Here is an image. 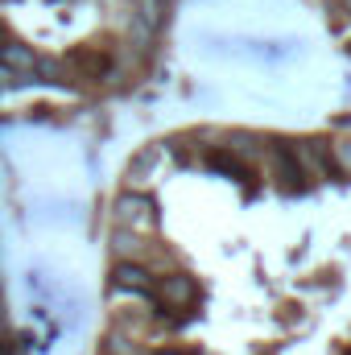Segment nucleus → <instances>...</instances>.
<instances>
[{"label":"nucleus","instance_id":"0eeeda50","mask_svg":"<svg viewBox=\"0 0 351 355\" xmlns=\"http://www.w3.org/2000/svg\"><path fill=\"white\" fill-rule=\"evenodd\" d=\"M331 157H335L339 178H351V141H331Z\"/></svg>","mask_w":351,"mask_h":355},{"label":"nucleus","instance_id":"7ed1b4c3","mask_svg":"<svg viewBox=\"0 0 351 355\" xmlns=\"http://www.w3.org/2000/svg\"><path fill=\"white\" fill-rule=\"evenodd\" d=\"M268 162H273V174H277V186L281 190H298L302 186V166H298V153H293V145H285V141H273L268 145Z\"/></svg>","mask_w":351,"mask_h":355},{"label":"nucleus","instance_id":"20e7f679","mask_svg":"<svg viewBox=\"0 0 351 355\" xmlns=\"http://www.w3.org/2000/svg\"><path fill=\"white\" fill-rule=\"evenodd\" d=\"M112 281H116V289H128V293H149L153 289V272L141 261H116Z\"/></svg>","mask_w":351,"mask_h":355},{"label":"nucleus","instance_id":"423d86ee","mask_svg":"<svg viewBox=\"0 0 351 355\" xmlns=\"http://www.w3.org/2000/svg\"><path fill=\"white\" fill-rule=\"evenodd\" d=\"M112 248L120 252V261H137L149 244H141V232H128V227H120L116 236H112Z\"/></svg>","mask_w":351,"mask_h":355},{"label":"nucleus","instance_id":"6e6552de","mask_svg":"<svg viewBox=\"0 0 351 355\" xmlns=\"http://www.w3.org/2000/svg\"><path fill=\"white\" fill-rule=\"evenodd\" d=\"M157 355H190V352H157Z\"/></svg>","mask_w":351,"mask_h":355},{"label":"nucleus","instance_id":"f257e3e1","mask_svg":"<svg viewBox=\"0 0 351 355\" xmlns=\"http://www.w3.org/2000/svg\"><path fill=\"white\" fill-rule=\"evenodd\" d=\"M116 223L128 232H153L157 223V207L149 194H120L116 198Z\"/></svg>","mask_w":351,"mask_h":355},{"label":"nucleus","instance_id":"f03ea898","mask_svg":"<svg viewBox=\"0 0 351 355\" xmlns=\"http://www.w3.org/2000/svg\"><path fill=\"white\" fill-rule=\"evenodd\" d=\"M153 293H157V302L170 306V310H186V306L198 302V285H194V277H186V272H166V277H157V281H153Z\"/></svg>","mask_w":351,"mask_h":355},{"label":"nucleus","instance_id":"39448f33","mask_svg":"<svg viewBox=\"0 0 351 355\" xmlns=\"http://www.w3.org/2000/svg\"><path fill=\"white\" fill-rule=\"evenodd\" d=\"M0 62H4L8 71H21V75H33V71H37V54H33L29 46H17V42L0 46Z\"/></svg>","mask_w":351,"mask_h":355},{"label":"nucleus","instance_id":"1a4fd4ad","mask_svg":"<svg viewBox=\"0 0 351 355\" xmlns=\"http://www.w3.org/2000/svg\"><path fill=\"white\" fill-rule=\"evenodd\" d=\"M343 8H348V12H351V0H343Z\"/></svg>","mask_w":351,"mask_h":355}]
</instances>
